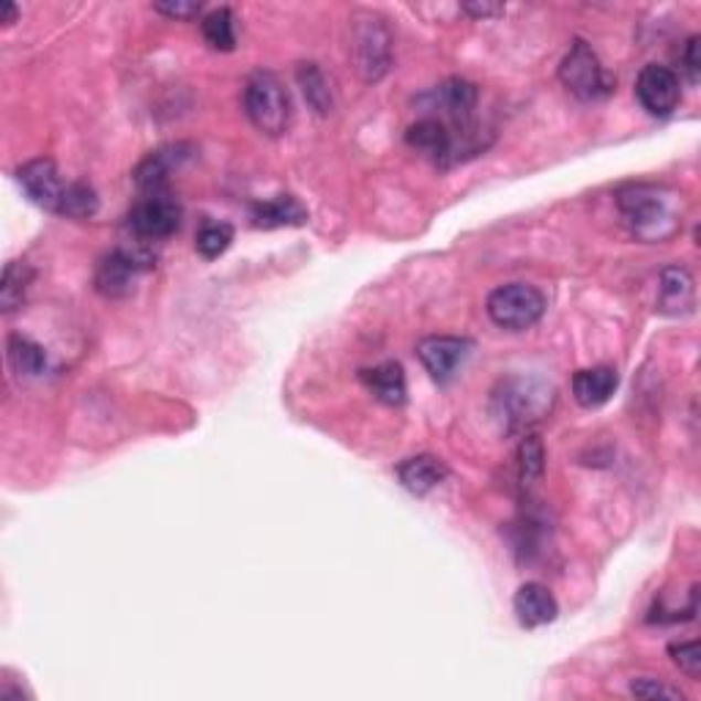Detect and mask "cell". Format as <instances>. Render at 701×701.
Here are the masks:
<instances>
[{
	"label": "cell",
	"instance_id": "cell-1",
	"mask_svg": "<svg viewBox=\"0 0 701 701\" xmlns=\"http://www.w3.org/2000/svg\"><path fill=\"white\" fill-rule=\"evenodd\" d=\"M25 195L44 211L70 220H88L99 211V195L85 181H64L53 159H33L17 170Z\"/></svg>",
	"mask_w": 701,
	"mask_h": 701
},
{
	"label": "cell",
	"instance_id": "cell-2",
	"mask_svg": "<svg viewBox=\"0 0 701 701\" xmlns=\"http://www.w3.org/2000/svg\"><path fill=\"white\" fill-rule=\"evenodd\" d=\"M619 211L625 222L636 236L647 242H660L677 231L675 211H671L669 198H663V190L649 184H633L617 195Z\"/></svg>",
	"mask_w": 701,
	"mask_h": 701
},
{
	"label": "cell",
	"instance_id": "cell-3",
	"mask_svg": "<svg viewBox=\"0 0 701 701\" xmlns=\"http://www.w3.org/2000/svg\"><path fill=\"white\" fill-rule=\"evenodd\" d=\"M244 110L255 129L277 138L290 124V99L280 77L272 72H255L244 85Z\"/></svg>",
	"mask_w": 701,
	"mask_h": 701
},
{
	"label": "cell",
	"instance_id": "cell-4",
	"mask_svg": "<svg viewBox=\"0 0 701 701\" xmlns=\"http://www.w3.org/2000/svg\"><path fill=\"white\" fill-rule=\"evenodd\" d=\"M486 310L499 329H507V332H523V329H532L534 323L543 318L545 296L540 294L534 285L527 283L499 285V288L491 290V296H488Z\"/></svg>",
	"mask_w": 701,
	"mask_h": 701
},
{
	"label": "cell",
	"instance_id": "cell-5",
	"mask_svg": "<svg viewBox=\"0 0 701 701\" xmlns=\"http://www.w3.org/2000/svg\"><path fill=\"white\" fill-rule=\"evenodd\" d=\"M560 79L564 88L581 102H597L603 96L612 94V77H608L606 70L597 61L595 50L586 42H575L570 47V53L564 55L562 66H560Z\"/></svg>",
	"mask_w": 701,
	"mask_h": 701
},
{
	"label": "cell",
	"instance_id": "cell-6",
	"mask_svg": "<svg viewBox=\"0 0 701 701\" xmlns=\"http://www.w3.org/2000/svg\"><path fill=\"white\" fill-rule=\"evenodd\" d=\"M127 227L142 244L173 236L181 227L179 201H176L168 190L148 192V195H142L127 214Z\"/></svg>",
	"mask_w": 701,
	"mask_h": 701
},
{
	"label": "cell",
	"instance_id": "cell-7",
	"mask_svg": "<svg viewBox=\"0 0 701 701\" xmlns=\"http://www.w3.org/2000/svg\"><path fill=\"white\" fill-rule=\"evenodd\" d=\"M151 264H153V255L142 247L113 249V253H107L105 258L99 261V266H96V275H94L96 290H99L102 296H107V299H121V296H129L132 294L135 280H138L140 272L148 269Z\"/></svg>",
	"mask_w": 701,
	"mask_h": 701
},
{
	"label": "cell",
	"instance_id": "cell-8",
	"mask_svg": "<svg viewBox=\"0 0 701 701\" xmlns=\"http://www.w3.org/2000/svg\"><path fill=\"white\" fill-rule=\"evenodd\" d=\"M636 96L649 116L669 118L682 102L680 77H677L669 66H660V64L644 66L636 79Z\"/></svg>",
	"mask_w": 701,
	"mask_h": 701
},
{
	"label": "cell",
	"instance_id": "cell-9",
	"mask_svg": "<svg viewBox=\"0 0 701 701\" xmlns=\"http://www.w3.org/2000/svg\"><path fill=\"white\" fill-rule=\"evenodd\" d=\"M475 343L466 338H449V334H436V338H425L417 346L419 362L425 364V370L431 373L433 381L438 384H447L455 373L460 370V364L469 359Z\"/></svg>",
	"mask_w": 701,
	"mask_h": 701
},
{
	"label": "cell",
	"instance_id": "cell-10",
	"mask_svg": "<svg viewBox=\"0 0 701 701\" xmlns=\"http://www.w3.org/2000/svg\"><path fill=\"white\" fill-rule=\"evenodd\" d=\"M425 110H436L442 121H471V110L477 107V85L469 79H447L431 94L419 96Z\"/></svg>",
	"mask_w": 701,
	"mask_h": 701
},
{
	"label": "cell",
	"instance_id": "cell-11",
	"mask_svg": "<svg viewBox=\"0 0 701 701\" xmlns=\"http://www.w3.org/2000/svg\"><path fill=\"white\" fill-rule=\"evenodd\" d=\"M501 386H504V390H501V395L493 397V403L499 406L501 419L510 427L540 419V414L545 412V406H549L551 401V390L534 392L532 381H507V384Z\"/></svg>",
	"mask_w": 701,
	"mask_h": 701
},
{
	"label": "cell",
	"instance_id": "cell-12",
	"mask_svg": "<svg viewBox=\"0 0 701 701\" xmlns=\"http://www.w3.org/2000/svg\"><path fill=\"white\" fill-rule=\"evenodd\" d=\"M192 157V146L187 142H170V146L157 148L148 153L146 159L135 170V184L140 187L142 195L148 192H164L168 190V179Z\"/></svg>",
	"mask_w": 701,
	"mask_h": 701
},
{
	"label": "cell",
	"instance_id": "cell-13",
	"mask_svg": "<svg viewBox=\"0 0 701 701\" xmlns=\"http://www.w3.org/2000/svg\"><path fill=\"white\" fill-rule=\"evenodd\" d=\"M357 70L368 83L381 79L390 70V33L379 20H368L357 31Z\"/></svg>",
	"mask_w": 701,
	"mask_h": 701
},
{
	"label": "cell",
	"instance_id": "cell-14",
	"mask_svg": "<svg viewBox=\"0 0 701 701\" xmlns=\"http://www.w3.org/2000/svg\"><path fill=\"white\" fill-rule=\"evenodd\" d=\"M619 386L617 370L608 364H597V368L578 370L573 375V395L584 408H601L614 397Z\"/></svg>",
	"mask_w": 701,
	"mask_h": 701
},
{
	"label": "cell",
	"instance_id": "cell-15",
	"mask_svg": "<svg viewBox=\"0 0 701 701\" xmlns=\"http://www.w3.org/2000/svg\"><path fill=\"white\" fill-rule=\"evenodd\" d=\"M516 617L523 628H540V625L554 623L556 614H560V606H556V597L551 595L549 586L543 584H523L521 590L516 592Z\"/></svg>",
	"mask_w": 701,
	"mask_h": 701
},
{
	"label": "cell",
	"instance_id": "cell-16",
	"mask_svg": "<svg viewBox=\"0 0 701 701\" xmlns=\"http://www.w3.org/2000/svg\"><path fill=\"white\" fill-rule=\"evenodd\" d=\"M362 384L373 392L375 401L386 403V406H403L406 403V373L397 362H381L375 368H368L359 373Z\"/></svg>",
	"mask_w": 701,
	"mask_h": 701
},
{
	"label": "cell",
	"instance_id": "cell-17",
	"mask_svg": "<svg viewBox=\"0 0 701 701\" xmlns=\"http://www.w3.org/2000/svg\"><path fill=\"white\" fill-rule=\"evenodd\" d=\"M397 477H401L406 491L425 496L447 480V466L433 455H417V458H408L397 466Z\"/></svg>",
	"mask_w": 701,
	"mask_h": 701
},
{
	"label": "cell",
	"instance_id": "cell-18",
	"mask_svg": "<svg viewBox=\"0 0 701 701\" xmlns=\"http://www.w3.org/2000/svg\"><path fill=\"white\" fill-rule=\"evenodd\" d=\"M253 225L255 227H290V225H305L307 222V209L296 201L294 195H277L269 201L253 203Z\"/></svg>",
	"mask_w": 701,
	"mask_h": 701
},
{
	"label": "cell",
	"instance_id": "cell-19",
	"mask_svg": "<svg viewBox=\"0 0 701 701\" xmlns=\"http://www.w3.org/2000/svg\"><path fill=\"white\" fill-rule=\"evenodd\" d=\"M693 307V277L688 275L682 266H669L660 275V310L663 312H680Z\"/></svg>",
	"mask_w": 701,
	"mask_h": 701
},
{
	"label": "cell",
	"instance_id": "cell-20",
	"mask_svg": "<svg viewBox=\"0 0 701 701\" xmlns=\"http://www.w3.org/2000/svg\"><path fill=\"white\" fill-rule=\"evenodd\" d=\"M9 364L14 368V373L28 375H42L47 368V353L39 343H33L25 334H11L9 338Z\"/></svg>",
	"mask_w": 701,
	"mask_h": 701
},
{
	"label": "cell",
	"instance_id": "cell-21",
	"mask_svg": "<svg viewBox=\"0 0 701 701\" xmlns=\"http://www.w3.org/2000/svg\"><path fill=\"white\" fill-rule=\"evenodd\" d=\"M296 79H299L307 105H310L318 116H329V113H332V91H329L323 72L318 70L316 64H301L299 72H296Z\"/></svg>",
	"mask_w": 701,
	"mask_h": 701
},
{
	"label": "cell",
	"instance_id": "cell-22",
	"mask_svg": "<svg viewBox=\"0 0 701 701\" xmlns=\"http://www.w3.org/2000/svg\"><path fill=\"white\" fill-rule=\"evenodd\" d=\"M33 280V269L20 261H11L3 269V285H0V305L3 312H14L25 301V290Z\"/></svg>",
	"mask_w": 701,
	"mask_h": 701
},
{
	"label": "cell",
	"instance_id": "cell-23",
	"mask_svg": "<svg viewBox=\"0 0 701 701\" xmlns=\"http://www.w3.org/2000/svg\"><path fill=\"white\" fill-rule=\"evenodd\" d=\"M233 244V225L220 220H206L201 225V231L195 233V249L201 258L214 261L225 253Z\"/></svg>",
	"mask_w": 701,
	"mask_h": 701
},
{
	"label": "cell",
	"instance_id": "cell-24",
	"mask_svg": "<svg viewBox=\"0 0 701 701\" xmlns=\"http://www.w3.org/2000/svg\"><path fill=\"white\" fill-rule=\"evenodd\" d=\"M203 36L214 50H222V53H231L236 47V28H233V14L231 9H214L203 17L201 22Z\"/></svg>",
	"mask_w": 701,
	"mask_h": 701
},
{
	"label": "cell",
	"instance_id": "cell-25",
	"mask_svg": "<svg viewBox=\"0 0 701 701\" xmlns=\"http://www.w3.org/2000/svg\"><path fill=\"white\" fill-rule=\"evenodd\" d=\"M543 460H545V453H543V444H540L538 436H527L523 438L521 449H518V466H521V480L523 486H532L534 480H540V475H543Z\"/></svg>",
	"mask_w": 701,
	"mask_h": 701
},
{
	"label": "cell",
	"instance_id": "cell-26",
	"mask_svg": "<svg viewBox=\"0 0 701 701\" xmlns=\"http://www.w3.org/2000/svg\"><path fill=\"white\" fill-rule=\"evenodd\" d=\"M669 655L675 658V663L686 671L688 677H697L701 675V652H699V641H680V644H671Z\"/></svg>",
	"mask_w": 701,
	"mask_h": 701
},
{
	"label": "cell",
	"instance_id": "cell-27",
	"mask_svg": "<svg viewBox=\"0 0 701 701\" xmlns=\"http://www.w3.org/2000/svg\"><path fill=\"white\" fill-rule=\"evenodd\" d=\"M630 693L638 699H677L682 701L686 697H682V691H677V688L666 686V682H658V680H649V677H641V680H633L630 682Z\"/></svg>",
	"mask_w": 701,
	"mask_h": 701
},
{
	"label": "cell",
	"instance_id": "cell-28",
	"mask_svg": "<svg viewBox=\"0 0 701 701\" xmlns=\"http://www.w3.org/2000/svg\"><path fill=\"white\" fill-rule=\"evenodd\" d=\"M153 9L164 17H176V20H192L201 14V3H157Z\"/></svg>",
	"mask_w": 701,
	"mask_h": 701
},
{
	"label": "cell",
	"instance_id": "cell-29",
	"mask_svg": "<svg viewBox=\"0 0 701 701\" xmlns=\"http://www.w3.org/2000/svg\"><path fill=\"white\" fill-rule=\"evenodd\" d=\"M682 61H686V72L691 77V83H699L701 74V59H699V36H691L686 44V53H682Z\"/></svg>",
	"mask_w": 701,
	"mask_h": 701
},
{
	"label": "cell",
	"instance_id": "cell-30",
	"mask_svg": "<svg viewBox=\"0 0 701 701\" xmlns=\"http://www.w3.org/2000/svg\"><path fill=\"white\" fill-rule=\"evenodd\" d=\"M464 11H469L471 17H482V20H486V17L501 14V11H504V6H493V3H466Z\"/></svg>",
	"mask_w": 701,
	"mask_h": 701
},
{
	"label": "cell",
	"instance_id": "cell-31",
	"mask_svg": "<svg viewBox=\"0 0 701 701\" xmlns=\"http://www.w3.org/2000/svg\"><path fill=\"white\" fill-rule=\"evenodd\" d=\"M3 11H6V25H11V22L17 20V9L11 3H3Z\"/></svg>",
	"mask_w": 701,
	"mask_h": 701
}]
</instances>
